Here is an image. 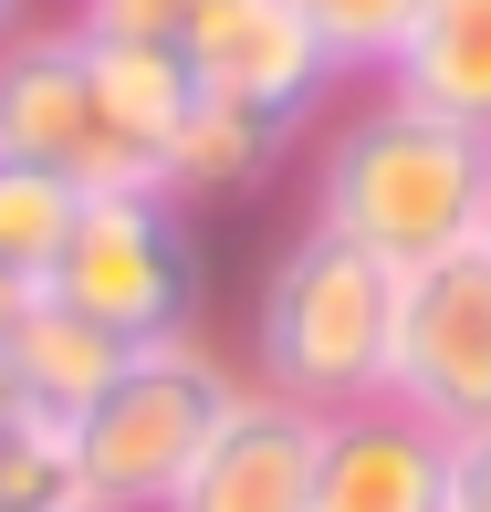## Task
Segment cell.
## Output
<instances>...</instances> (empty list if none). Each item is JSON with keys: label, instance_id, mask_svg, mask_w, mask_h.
<instances>
[{"label": "cell", "instance_id": "cell-3", "mask_svg": "<svg viewBox=\"0 0 491 512\" xmlns=\"http://www.w3.org/2000/svg\"><path fill=\"white\" fill-rule=\"evenodd\" d=\"M241 366L209 356L199 335L178 345H136L126 377L105 387L95 408L74 418V481H84V512H168V492L189 481V460L209 450V429L241 398Z\"/></svg>", "mask_w": 491, "mask_h": 512}, {"label": "cell", "instance_id": "cell-14", "mask_svg": "<svg viewBox=\"0 0 491 512\" xmlns=\"http://www.w3.org/2000/svg\"><path fill=\"white\" fill-rule=\"evenodd\" d=\"M74 209H84L74 178L11 168V157H0V272H21V283L42 293V272H53V251H63V230H74Z\"/></svg>", "mask_w": 491, "mask_h": 512}, {"label": "cell", "instance_id": "cell-18", "mask_svg": "<svg viewBox=\"0 0 491 512\" xmlns=\"http://www.w3.org/2000/svg\"><path fill=\"white\" fill-rule=\"evenodd\" d=\"M439 512H491V429L450 439V502H439Z\"/></svg>", "mask_w": 491, "mask_h": 512}, {"label": "cell", "instance_id": "cell-1", "mask_svg": "<svg viewBox=\"0 0 491 512\" xmlns=\"http://www.w3.org/2000/svg\"><path fill=\"white\" fill-rule=\"evenodd\" d=\"M314 220L377 251L387 272H418L491 230V136L377 84L314 157Z\"/></svg>", "mask_w": 491, "mask_h": 512}, {"label": "cell", "instance_id": "cell-16", "mask_svg": "<svg viewBox=\"0 0 491 512\" xmlns=\"http://www.w3.org/2000/svg\"><path fill=\"white\" fill-rule=\"evenodd\" d=\"M293 11H303V32L324 42L335 74H377L387 84V63H397V42H408L418 0H293Z\"/></svg>", "mask_w": 491, "mask_h": 512}, {"label": "cell", "instance_id": "cell-7", "mask_svg": "<svg viewBox=\"0 0 491 512\" xmlns=\"http://www.w3.org/2000/svg\"><path fill=\"white\" fill-rule=\"evenodd\" d=\"M178 63H189V84L209 105H241V115H262V126H283V136H303L335 105V84H345L335 63H324V42L303 32L293 0H199Z\"/></svg>", "mask_w": 491, "mask_h": 512}, {"label": "cell", "instance_id": "cell-9", "mask_svg": "<svg viewBox=\"0 0 491 512\" xmlns=\"http://www.w3.org/2000/svg\"><path fill=\"white\" fill-rule=\"evenodd\" d=\"M450 502V439L408 408H345L314 439V502L303 512H439Z\"/></svg>", "mask_w": 491, "mask_h": 512}, {"label": "cell", "instance_id": "cell-4", "mask_svg": "<svg viewBox=\"0 0 491 512\" xmlns=\"http://www.w3.org/2000/svg\"><path fill=\"white\" fill-rule=\"evenodd\" d=\"M63 314L105 324L115 345H178L199 335V230L178 199L157 189H115V199H84L74 230H63L53 272H42Z\"/></svg>", "mask_w": 491, "mask_h": 512}, {"label": "cell", "instance_id": "cell-19", "mask_svg": "<svg viewBox=\"0 0 491 512\" xmlns=\"http://www.w3.org/2000/svg\"><path fill=\"white\" fill-rule=\"evenodd\" d=\"M21 304H32V283H21V272H0V335L21 324Z\"/></svg>", "mask_w": 491, "mask_h": 512}, {"label": "cell", "instance_id": "cell-12", "mask_svg": "<svg viewBox=\"0 0 491 512\" xmlns=\"http://www.w3.org/2000/svg\"><path fill=\"white\" fill-rule=\"evenodd\" d=\"M283 147L293 136L283 126H262V115H241V105H189V126H178V147H168V178H157V199H178V209H199V199H251L272 168H283Z\"/></svg>", "mask_w": 491, "mask_h": 512}, {"label": "cell", "instance_id": "cell-6", "mask_svg": "<svg viewBox=\"0 0 491 512\" xmlns=\"http://www.w3.org/2000/svg\"><path fill=\"white\" fill-rule=\"evenodd\" d=\"M387 408L429 418L439 439L491 429V241H460L439 262L397 272Z\"/></svg>", "mask_w": 491, "mask_h": 512}, {"label": "cell", "instance_id": "cell-13", "mask_svg": "<svg viewBox=\"0 0 491 512\" xmlns=\"http://www.w3.org/2000/svg\"><path fill=\"white\" fill-rule=\"evenodd\" d=\"M95 95L115 115V136L168 178V147H178V126H189V105H199L189 63H178V53H147V42H95Z\"/></svg>", "mask_w": 491, "mask_h": 512}, {"label": "cell", "instance_id": "cell-20", "mask_svg": "<svg viewBox=\"0 0 491 512\" xmlns=\"http://www.w3.org/2000/svg\"><path fill=\"white\" fill-rule=\"evenodd\" d=\"M11 418H32V408H21V377H11V356H0V429H11Z\"/></svg>", "mask_w": 491, "mask_h": 512}, {"label": "cell", "instance_id": "cell-2", "mask_svg": "<svg viewBox=\"0 0 491 512\" xmlns=\"http://www.w3.org/2000/svg\"><path fill=\"white\" fill-rule=\"evenodd\" d=\"M387 345H397V272L345 230L303 220L272 251L262 304H251V387L283 408L345 418L387 398Z\"/></svg>", "mask_w": 491, "mask_h": 512}, {"label": "cell", "instance_id": "cell-11", "mask_svg": "<svg viewBox=\"0 0 491 512\" xmlns=\"http://www.w3.org/2000/svg\"><path fill=\"white\" fill-rule=\"evenodd\" d=\"M0 356H11V377H21V408L74 429V418L95 408L115 377H126L136 345H115L105 324H84V314H63L53 293H32V304H21V324L0 335Z\"/></svg>", "mask_w": 491, "mask_h": 512}, {"label": "cell", "instance_id": "cell-8", "mask_svg": "<svg viewBox=\"0 0 491 512\" xmlns=\"http://www.w3.org/2000/svg\"><path fill=\"white\" fill-rule=\"evenodd\" d=\"M314 408H283L262 387H241L230 418L209 429V450L189 460V481L168 492V512H303L314 502Z\"/></svg>", "mask_w": 491, "mask_h": 512}, {"label": "cell", "instance_id": "cell-5", "mask_svg": "<svg viewBox=\"0 0 491 512\" xmlns=\"http://www.w3.org/2000/svg\"><path fill=\"white\" fill-rule=\"evenodd\" d=\"M0 157L74 178L84 199L157 189V168L115 136V115L95 95V42H84L74 21H21V32L0 42Z\"/></svg>", "mask_w": 491, "mask_h": 512}, {"label": "cell", "instance_id": "cell-15", "mask_svg": "<svg viewBox=\"0 0 491 512\" xmlns=\"http://www.w3.org/2000/svg\"><path fill=\"white\" fill-rule=\"evenodd\" d=\"M0 512H84L63 418H11L0 429Z\"/></svg>", "mask_w": 491, "mask_h": 512}, {"label": "cell", "instance_id": "cell-21", "mask_svg": "<svg viewBox=\"0 0 491 512\" xmlns=\"http://www.w3.org/2000/svg\"><path fill=\"white\" fill-rule=\"evenodd\" d=\"M21 21H32V0H0V42H11V32H21Z\"/></svg>", "mask_w": 491, "mask_h": 512}, {"label": "cell", "instance_id": "cell-17", "mask_svg": "<svg viewBox=\"0 0 491 512\" xmlns=\"http://www.w3.org/2000/svg\"><path fill=\"white\" fill-rule=\"evenodd\" d=\"M199 21V0H74L84 42H147V53H178Z\"/></svg>", "mask_w": 491, "mask_h": 512}, {"label": "cell", "instance_id": "cell-10", "mask_svg": "<svg viewBox=\"0 0 491 512\" xmlns=\"http://www.w3.org/2000/svg\"><path fill=\"white\" fill-rule=\"evenodd\" d=\"M387 95L491 136V0H418L408 42L387 63Z\"/></svg>", "mask_w": 491, "mask_h": 512}, {"label": "cell", "instance_id": "cell-22", "mask_svg": "<svg viewBox=\"0 0 491 512\" xmlns=\"http://www.w3.org/2000/svg\"><path fill=\"white\" fill-rule=\"evenodd\" d=\"M481 241H491V230H481Z\"/></svg>", "mask_w": 491, "mask_h": 512}]
</instances>
